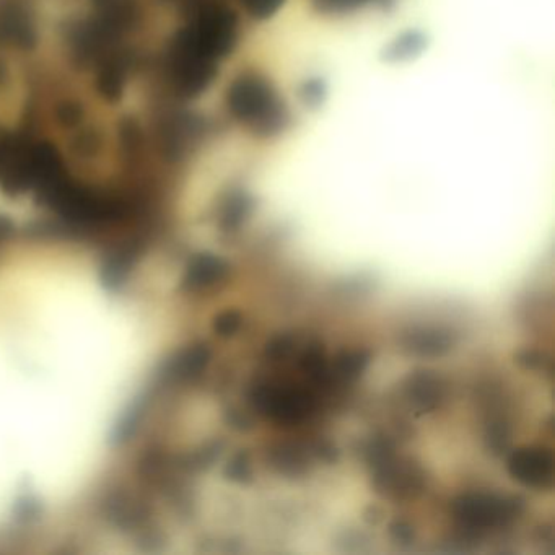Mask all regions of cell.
Returning a JSON list of instances; mask_svg holds the SVG:
<instances>
[{
  "label": "cell",
  "instance_id": "9",
  "mask_svg": "<svg viewBox=\"0 0 555 555\" xmlns=\"http://www.w3.org/2000/svg\"><path fill=\"white\" fill-rule=\"evenodd\" d=\"M407 393H409V399L419 411H433L435 407H438L440 399L445 394V386L442 385L438 376L424 372L412 376Z\"/></svg>",
  "mask_w": 555,
  "mask_h": 555
},
{
  "label": "cell",
  "instance_id": "20",
  "mask_svg": "<svg viewBox=\"0 0 555 555\" xmlns=\"http://www.w3.org/2000/svg\"><path fill=\"white\" fill-rule=\"evenodd\" d=\"M318 9L326 14H342L349 10L357 9L360 5H365L370 0H315Z\"/></svg>",
  "mask_w": 555,
  "mask_h": 555
},
{
  "label": "cell",
  "instance_id": "10",
  "mask_svg": "<svg viewBox=\"0 0 555 555\" xmlns=\"http://www.w3.org/2000/svg\"><path fill=\"white\" fill-rule=\"evenodd\" d=\"M210 360V349L204 344H196L181 352L171 363V375L181 380H189L207 367Z\"/></svg>",
  "mask_w": 555,
  "mask_h": 555
},
{
  "label": "cell",
  "instance_id": "28",
  "mask_svg": "<svg viewBox=\"0 0 555 555\" xmlns=\"http://www.w3.org/2000/svg\"><path fill=\"white\" fill-rule=\"evenodd\" d=\"M14 233V223L7 217H0V240H7Z\"/></svg>",
  "mask_w": 555,
  "mask_h": 555
},
{
  "label": "cell",
  "instance_id": "3",
  "mask_svg": "<svg viewBox=\"0 0 555 555\" xmlns=\"http://www.w3.org/2000/svg\"><path fill=\"white\" fill-rule=\"evenodd\" d=\"M250 401L261 414L285 425L303 422L316 409L315 396L305 389L280 388L269 383L253 386Z\"/></svg>",
  "mask_w": 555,
  "mask_h": 555
},
{
  "label": "cell",
  "instance_id": "5",
  "mask_svg": "<svg viewBox=\"0 0 555 555\" xmlns=\"http://www.w3.org/2000/svg\"><path fill=\"white\" fill-rule=\"evenodd\" d=\"M170 72L173 84L184 97H197L207 90L217 75L215 61L197 53L180 36L171 51Z\"/></svg>",
  "mask_w": 555,
  "mask_h": 555
},
{
  "label": "cell",
  "instance_id": "11",
  "mask_svg": "<svg viewBox=\"0 0 555 555\" xmlns=\"http://www.w3.org/2000/svg\"><path fill=\"white\" fill-rule=\"evenodd\" d=\"M108 513H110L111 520L121 528H134V526L140 525L145 518L144 507L124 495H119L116 499L111 500L108 505Z\"/></svg>",
  "mask_w": 555,
  "mask_h": 555
},
{
  "label": "cell",
  "instance_id": "16",
  "mask_svg": "<svg viewBox=\"0 0 555 555\" xmlns=\"http://www.w3.org/2000/svg\"><path fill=\"white\" fill-rule=\"evenodd\" d=\"M246 12L258 20H267L279 12L285 0H240Z\"/></svg>",
  "mask_w": 555,
  "mask_h": 555
},
{
  "label": "cell",
  "instance_id": "14",
  "mask_svg": "<svg viewBox=\"0 0 555 555\" xmlns=\"http://www.w3.org/2000/svg\"><path fill=\"white\" fill-rule=\"evenodd\" d=\"M272 459L279 466L280 472H284V474L298 476L306 469L305 458L293 446H280L279 451L272 455Z\"/></svg>",
  "mask_w": 555,
  "mask_h": 555
},
{
  "label": "cell",
  "instance_id": "21",
  "mask_svg": "<svg viewBox=\"0 0 555 555\" xmlns=\"http://www.w3.org/2000/svg\"><path fill=\"white\" fill-rule=\"evenodd\" d=\"M293 349V339L290 336H277L272 337L269 344L266 346V355L269 359L279 360L284 359L290 354Z\"/></svg>",
  "mask_w": 555,
  "mask_h": 555
},
{
  "label": "cell",
  "instance_id": "24",
  "mask_svg": "<svg viewBox=\"0 0 555 555\" xmlns=\"http://www.w3.org/2000/svg\"><path fill=\"white\" fill-rule=\"evenodd\" d=\"M518 363H521V365L528 368V370H541V368H544L542 354H539L536 350H526V352H521V354L518 355Z\"/></svg>",
  "mask_w": 555,
  "mask_h": 555
},
{
  "label": "cell",
  "instance_id": "19",
  "mask_svg": "<svg viewBox=\"0 0 555 555\" xmlns=\"http://www.w3.org/2000/svg\"><path fill=\"white\" fill-rule=\"evenodd\" d=\"M225 476H227L230 481H250L251 466L250 461H248V455H246V453H240V455H236L235 458H233L232 461L228 463L227 469H225Z\"/></svg>",
  "mask_w": 555,
  "mask_h": 555
},
{
  "label": "cell",
  "instance_id": "17",
  "mask_svg": "<svg viewBox=\"0 0 555 555\" xmlns=\"http://www.w3.org/2000/svg\"><path fill=\"white\" fill-rule=\"evenodd\" d=\"M424 46V40L419 35H406L401 40L389 48V59H404V57L412 56V54L419 53L420 49Z\"/></svg>",
  "mask_w": 555,
  "mask_h": 555
},
{
  "label": "cell",
  "instance_id": "22",
  "mask_svg": "<svg viewBox=\"0 0 555 555\" xmlns=\"http://www.w3.org/2000/svg\"><path fill=\"white\" fill-rule=\"evenodd\" d=\"M139 414V407H134V409L121 420V424L118 425V429H116L113 435L114 442H126L127 438L131 437L134 430H136L137 424H139Z\"/></svg>",
  "mask_w": 555,
  "mask_h": 555
},
{
  "label": "cell",
  "instance_id": "25",
  "mask_svg": "<svg viewBox=\"0 0 555 555\" xmlns=\"http://www.w3.org/2000/svg\"><path fill=\"white\" fill-rule=\"evenodd\" d=\"M38 512H40V505H38L36 500L31 499V497H25V499L17 503L18 518L30 520V518H35Z\"/></svg>",
  "mask_w": 555,
  "mask_h": 555
},
{
  "label": "cell",
  "instance_id": "7",
  "mask_svg": "<svg viewBox=\"0 0 555 555\" xmlns=\"http://www.w3.org/2000/svg\"><path fill=\"white\" fill-rule=\"evenodd\" d=\"M228 266L214 254H199L189 264L184 287L189 290L207 289L227 276Z\"/></svg>",
  "mask_w": 555,
  "mask_h": 555
},
{
  "label": "cell",
  "instance_id": "4",
  "mask_svg": "<svg viewBox=\"0 0 555 555\" xmlns=\"http://www.w3.org/2000/svg\"><path fill=\"white\" fill-rule=\"evenodd\" d=\"M525 510L521 500L499 495L466 494L453 502V515L468 529H487L507 525Z\"/></svg>",
  "mask_w": 555,
  "mask_h": 555
},
{
  "label": "cell",
  "instance_id": "12",
  "mask_svg": "<svg viewBox=\"0 0 555 555\" xmlns=\"http://www.w3.org/2000/svg\"><path fill=\"white\" fill-rule=\"evenodd\" d=\"M407 346L411 347L412 352L425 357H437L450 350V337L438 333L412 334L411 341Z\"/></svg>",
  "mask_w": 555,
  "mask_h": 555
},
{
  "label": "cell",
  "instance_id": "23",
  "mask_svg": "<svg viewBox=\"0 0 555 555\" xmlns=\"http://www.w3.org/2000/svg\"><path fill=\"white\" fill-rule=\"evenodd\" d=\"M219 453V445H212L206 448V450L197 451L193 458H189L188 466H191L193 469L206 468V466L214 463Z\"/></svg>",
  "mask_w": 555,
  "mask_h": 555
},
{
  "label": "cell",
  "instance_id": "26",
  "mask_svg": "<svg viewBox=\"0 0 555 555\" xmlns=\"http://www.w3.org/2000/svg\"><path fill=\"white\" fill-rule=\"evenodd\" d=\"M391 534H393V538L396 541L403 542V544L411 542L412 538H414L412 528L407 523H394V525H391Z\"/></svg>",
  "mask_w": 555,
  "mask_h": 555
},
{
  "label": "cell",
  "instance_id": "2",
  "mask_svg": "<svg viewBox=\"0 0 555 555\" xmlns=\"http://www.w3.org/2000/svg\"><path fill=\"white\" fill-rule=\"evenodd\" d=\"M238 22L232 10L214 2H199L194 18L188 28L181 31L180 38L196 49L197 53L212 61L232 53L238 38Z\"/></svg>",
  "mask_w": 555,
  "mask_h": 555
},
{
  "label": "cell",
  "instance_id": "18",
  "mask_svg": "<svg viewBox=\"0 0 555 555\" xmlns=\"http://www.w3.org/2000/svg\"><path fill=\"white\" fill-rule=\"evenodd\" d=\"M241 321L243 320H241L238 311H225V313L215 318L214 331L220 337L233 336L241 328Z\"/></svg>",
  "mask_w": 555,
  "mask_h": 555
},
{
  "label": "cell",
  "instance_id": "6",
  "mask_svg": "<svg viewBox=\"0 0 555 555\" xmlns=\"http://www.w3.org/2000/svg\"><path fill=\"white\" fill-rule=\"evenodd\" d=\"M508 472L515 481L531 489H551L554 484V458L542 448H521L508 459Z\"/></svg>",
  "mask_w": 555,
  "mask_h": 555
},
{
  "label": "cell",
  "instance_id": "1",
  "mask_svg": "<svg viewBox=\"0 0 555 555\" xmlns=\"http://www.w3.org/2000/svg\"><path fill=\"white\" fill-rule=\"evenodd\" d=\"M228 106L235 118L259 132L272 134L279 131L285 119V108L271 85L250 75L236 80L228 90Z\"/></svg>",
  "mask_w": 555,
  "mask_h": 555
},
{
  "label": "cell",
  "instance_id": "15",
  "mask_svg": "<svg viewBox=\"0 0 555 555\" xmlns=\"http://www.w3.org/2000/svg\"><path fill=\"white\" fill-rule=\"evenodd\" d=\"M251 201L243 194L233 197L228 202L225 214H223V227L232 230V228L240 227V223L245 219L246 214L250 212Z\"/></svg>",
  "mask_w": 555,
  "mask_h": 555
},
{
  "label": "cell",
  "instance_id": "13",
  "mask_svg": "<svg viewBox=\"0 0 555 555\" xmlns=\"http://www.w3.org/2000/svg\"><path fill=\"white\" fill-rule=\"evenodd\" d=\"M368 362H370V354L367 350L342 352L337 357L336 373L342 378H346V380H354L367 368Z\"/></svg>",
  "mask_w": 555,
  "mask_h": 555
},
{
  "label": "cell",
  "instance_id": "27",
  "mask_svg": "<svg viewBox=\"0 0 555 555\" xmlns=\"http://www.w3.org/2000/svg\"><path fill=\"white\" fill-rule=\"evenodd\" d=\"M306 100L310 103H316L321 98V84L320 82H311L306 85Z\"/></svg>",
  "mask_w": 555,
  "mask_h": 555
},
{
  "label": "cell",
  "instance_id": "8",
  "mask_svg": "<svg viewBox=\"0 0 555 555\" xmlns=\"http://www.w3.org/2000/svg\"><path fill=\"white\" fill-rule=\"evenodd\" d=\"M140 250L137 245H127L108 256L101 267V282L108 290H118L126 282L129 272L139 259Z\"/></svg>",
  "mask_w": 555,
  "mask_h": 555
}]
</instances>
